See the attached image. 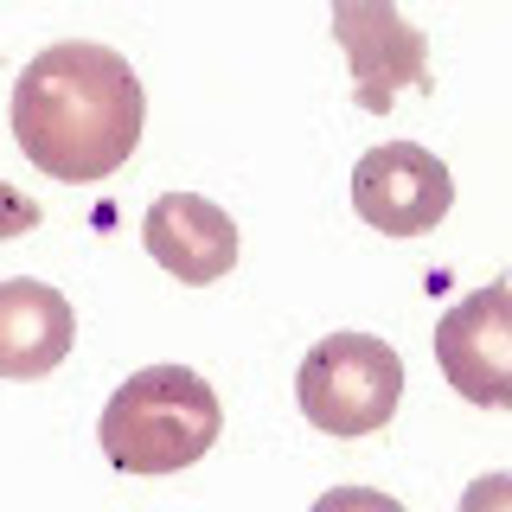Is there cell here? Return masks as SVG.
I'll return each instance as SVG.
<instances>
[{
    "instance_id": "cell-10",
    "label": "cell",
    "mask_w": 512,
    "mask_h": 512,
    "mask_svg": "<svg viewBox=\"0 0 512 512\" xmlns=\"http://www.w3.org/2000/svg\"><path fill=\"white\" fill-rule=\"evenodd\" d=\"M39 218H45V212L26 199L20 186H7V180H0V244H7V237H26V231H39Z\"/></svg>"
},
{
    "instance_id": "cell-4",
    "label": "cell",
    "mask_w": 512,
    "mask_h": 512,
    "mask_svg": "<svg viewBox=\"0 0 512 512\" xmlns=\"http://www.w3.org/2000/svg\"><path fill=\"white\" fill-rule=\"evenodd\" d=\"M333 39L346 52L359 109H397L404 90H429V39L404 20L397 0H333Z\"/></svg>"
},
{
    "instance_id": "cell-11",
    "label": "cell",
    "mask_w": 512,
    "mask_h": 512,
    "mask_svg": "<svg viewBox=\"0 0 512 512\" xmlns=\"http://www.w3.org/2000/svg\"><path fill=\"white\" fill-rule=\"evenodd\" d=\"M455 512H512V474H480Z\"/></svg>"
},
{
    "instance_id": "cell-5",
    "label": "cell",
    "mask_w": 512,
    "mask_h": 512,
    "mask_svg": "<svg viewBox=\"0 0 512 512\" xmlns=\"http://www.w3.org/2000/svg\"><path fill=\"white\" fill-rule=\"evenodd\" d=\"M436 365L474 410H512V288L487 282L436 320Z\"/></svg>"
},
{
    "instance_id": "cell-9",
    "label": "cell",
    "mask_w": 512,
    "mask_h": 512,
    "mask_svg": "<svg viewBox=\"0 0 512 512\" xmlns=\"http://www.w3.org/2000/svg\"><path fill=\"white\" fill-rule=\"evenodd\" d=\"M314 512H410V506L391 500V493H378V487H327L314 500Z\"/></svg>"
},
{
    "instance_id": "cell-1",
    "label": "cell",
    "mask_w": 512,
    "mask_h": 512,
    "mask_svg": "<svg viewBox=\"0 0 512 512\" xmlns=\"http://www.w3.org/2000/svg\"><path fill=\"white\" fill-rule=\"evenodd\" d=\"M148 90L135 64L96 39H58L13 84V141L39 173L90 186L141 148Z\"/></svg>"
},
{
    "instance_id": "cell-6",
    "label": "cell",
    "mask_w": 512,
    "mask_h": 512,
    "mask_svg": "<svg viewBox=\"0 0 512 512\" xmlns=\"http://www.w3.org/2000/svg\"><path fill=\"white\" fill-rule=\"evenodd\" d=\"M352 205L384 237H423L448 218L455 180H448V167L429 148L384 141V148L359 154V167H352Z\"/></svg>"
},
{
    "instance_id": "cell-7",
    "label": "cell",
    "mask_w": 512,
    "mask_h": 512,
    "mask_svg": "<svg viewBox=\"0 0 512 512\" xmlns=\"http://www.w3.org/2000/svg\"><path fill=\"white\" fill-rule=\"evenodd\" d=\"M141 237H148L154 263L186 288L231 276V263H237V224L205 192H160L148 205V218H141Z\"/></svg>"
},
{
    "instance_id": "cell-2",
    "label": "cell",
    "mask_w": 512,
    "mask_h": 512,
    "mask_svg": "<svg viewBox=\"0 0 512 512\" xmlns=\"http://www.w3.org/2000/svg\"><path fill=\"white\" fill-rule=\"evenodd\" d=\"M224 429V404L192 365H148L103 404L96 442L122 474H180L205 461Z\"/></svg>"
},
{
    "instance_id": "cell-8",
    "label": "cell",
    "mask_w": 512,
    "mask_h": 512,
    "mask_svg": "<svg viewBox=\"0 0 512 512\" xmlns=\"http://www.w3.org/2000/svg\"><path fill=\"white\" fill-rule=\"evenodd\" d=\"M77 314L52 282H0V378H52L71 359Z\"/></svg>"
},
{
    "instance_id": "cell-3",
    "label": "cell",
    "mask_w": 512,
    "mask_h": 512,
    "mask_svg": "<svg viewBox=\"0 0 512 512\" xmlns=\"http://www.w3.org/2000/svg\"><path fill=\"white\" fill-rule=\"evenodd\" d=\"M295 397L320 436H378L404 404V359L378 333H327L301 359Z\"/></svg>"
}]
</instances>
